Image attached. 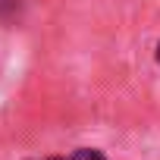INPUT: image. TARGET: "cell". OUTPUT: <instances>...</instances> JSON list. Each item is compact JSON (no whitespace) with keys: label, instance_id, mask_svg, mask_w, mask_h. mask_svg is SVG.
<instances>
[{"label":"cell","instance_id":"obj_1","mask_svg":"<svg viewBox=\"0 0 160 160\" xmlns=\"http://www.w3.org/2000/svg\"><path fill=\"white\" fill-rule=\"evenodd\" d=\"M72 160H107L101 151H94V148H78L75 154H72Z\"/></svg>","mask_w":160,"mask_h":160},{"label":"cell","instance_id":"obj_2","mask_svg":"<svg viewBox=\"0 0 160 160\" xmlns=\"http://www.w3.org/2000/svg\"><path fill=\"white\" fill-rule=\"evenodd\" d=\"M50 160H63V157H50Z\"/></svg>","mask_w":160,"mask_h":160},{"label":"cell","instance_id":"obj_3","mask_svg":"<svg viewBox=\"0 0 160 160\" xmlns=\"http://www.w3.org/2000/svg\"><path fill=\"white\" fill-rule=\"evenodd\" d=\"M157 60H160V47H157Z\"/></svg>","mask_w":160,"mask_h":160}]
</instances>
